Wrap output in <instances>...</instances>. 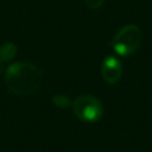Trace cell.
Returning <instances> with one entry per match:
<instances>
[{
  "label": "cell",
  "instance_id": "5b68a950",
  "mask_svg": "<svg viewBox=\"0 0 152 152\" xmlns=\"http://www.w3.org/2000/svg\"><path fill=\"white\" fill-rule=\"evenodd\" d=\"M18 53V46L13 42H6L0 46V61L5 64L14 59Z\"/></svg>",
  "mask_w": 152,
  "mask_h": 152
},
{
  "label": "cell",
  "instance_id": "8992f818",
  "mask_svg": "<svg viewBox=\"0 0 152 152\" xmlns=\"http://www.w3.org/2000/svg\"><path fill=\"white\" fill-rule=\"evenodd\" d=\"M51 101H52L53 106H56L58 108H62V109L71 107V104H72V101L70 100V97L64 95V94H56V95H53Z\"/></svg>",
  "mask_w": 152,
  "mask_h": 152
},
{
  "label": "cell",
  "instance_id": "ba28073f",
  "mask_svg": "<svg viewBox=\"0 0 152 152\" xmlns=\"http://www.w3.org/2000/svg\"><path fill=\"white\" fill-rule=\"evenodd\" d=\"M2 72H5V68H4V63L0 61V76H1Z\"/></svg>",
  "mask_w": 152,
  "mask_h": 152
},
{
  "label": "cell",
  "instance_id": "7a4b0ae2",
  "mask_svg": "<svg viewBox=\"0 0 152 152\" xmlns=\"http://www.w3.org/2000/svg\"><path fill=\"white\" fill-rule=\"evenodd\" d=\"M141 40H142L141 30L134 24H128L122 26L114 34L110 42V46L113 48L116 55L126 57L134 53L139 49Z\"/></svg>",
  "mask_w": 152,
  "mask_h": 152
},
{
  "label": "cell",
  "instance_id": "277c9868",
  "mask_svg": "<svg viewBox=\"0 0 152 152\" xmlns=\"http://www.w3.org/2000/svg\"><path fill=\"white\" fill-rule=\"evenodd\" d=\"M101 76L108 84H116L122 76L121 61L115 56H107L101 63Z\"/></svg>",
  "mask_w": 152,
  "mask_h": 152
},
{
  "label": "cell",
  "instance_id": "6da1fadb",
  "mask_svg": "<svg viewBox=\"0 0 152 152\" xmlns=\"http://www.w3.org/2000/svg\"><path fill=\"white\" fill-rule=\"evenodd\" d=\"M8 90L18 96H31L39 90L43 81L42 70L30 62H15L5 69Z\"/></svg>",
  "mask_w": 152,
  "mask_h": 152
},
{
  "label": "cell",
  "instance_id": "3957f363",
  "mask_svg": "<svg viewBox=\"0 0 152 152\" xmlns=\"http://www.w3.org/2000/svg\"><path fill=\"white\" fill-rule=\"evenodd\" d=\"M74 115L82 122H96L103 115V106L101 101L90 94L78 95L71 104Z\"/></svg>",
  "mask_w": 152,
  "mask_h": 152
},
{
  "label": "cell",
  "instance_id": "52a82bcc",
  "mask_svg": "<svg viewBox=\"0 0 152 152\" xmlns=\"http://www.w3.org/2000/svg\"><path fill=\"white\" fill-rule=\"evenodd\" d=\"M104 1L106 0H83V4L86 5L87 8L96 11V10H99L104 4Z\"/></svg>",
  "mask_w": 152,
  "mask_h": 152
}]
</instances>
